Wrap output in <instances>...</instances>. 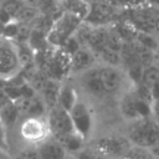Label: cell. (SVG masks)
Instances as JSON below:
<instances>
[{
  "mask_svg": "<svg viewBox=\"0 0 159 159\" xmlns=\"http://www.w3.org/2000/svg\"><path fill=\"white\" fill-rule=\"evenodd\" d=\"M24 71L19 45L15 40L0 37V81L12 82Z\"/></svg>",
  "mask_w": 159,
  "mask_h": 159,
  "instance_id": "cell-1",
  "label": "cell"
},
{
  "mask_svg": "<svg viewBox=\"0 0 159 159\" xmlns=\"http://www.w3.org/2000/svg\"><path fill=\"white\" fill-rule=\"evenodd\" d=\"M71 78L78 91V94L82 98L87 99L93 107L96 103L103 102L109 98L103 87V83L99 78L98 65H96L94 67H92L80 75H76Z\"/></svg>",
  "mask_w": 159,
  "mask_h": 159,
  "instance_id": "cell-2",
  "label": "cell"
},
{
  "mask_svg": "<svg viewBox=\"0 0 159 159\" xmlns=\"http://www.w3.org/2000/svg\"><path fill=\"white\" fill-rule=\"evenodd\" d=\"M83 19L78 15L62 10V12L51 22V26L46 34V42L52 47L63 46L66 41L75 35Z\"/></svg>",
  "mask_w": 159,
  "mask_h": 159,
  "instance_id": "cell-3",
  "label": "cell"
},
{
  "mask_svg": "<svg viewBox=\"0 0 159 159\" xmlns=\"http://www.w3.org/2000/svg\"><path fill=\"white\" fill-rule=\"evenodd\" d=\"M124 135L132 145L150 149L159 144V125L152 117L139 118L137 120L128 122Z\"/></svg>",
  "mask_w": 159,
  "mask_h": 159,
  "instance_id": "cell-4",
  "label": "cell"
},
{
  "mask_svg": "<svg viewBox=\"0 0 159 159\" xmlns=\"http://www.w3.org/2000/svg\"><path fill=\"white\" fill-rule=\"evenodd\" d=\"M70 116L77 134H80L87 143L92 140L96 128L94 107L81 96L70 111Z\"/></svg>",
  "mask_w": 159,
  "mask_h": 159,
  "instance_id": "cell-5",
  "label": "cell"
},
{
  "mask_svg": "<svg viewBox=\"0 0 159 159\" xmlns=\"http://www.w3.org/2000/svg\"><path fill=\"white\" fill-rule=\"evenodd\" d=\"M125 19L137 31L148 34L159 31V7L154 5H140L130 9H123Z\"/></svg>",
  "mask_w": 159,
  "mask_h": 159,
  "instance_id": "cell-6",
  "label": "cell"
},
{
  "mask_svg": "<svg viewBox=\"0 0 159 159\" xmlns=\"http://www.w3.org/2000/svg\"><path fill=\"white\" fill-rule=\"evenodd\" d=\"M98 73L109 98H118L125 89L132 86L125 71L120 66L98 63Z\"/></svg>",
  "mask_w": 159,
  "mask_h": 159,
  "instance_id": "cell-7",
  "label": "cell"
},
{
  "mask_svg": "<svg viewBox=\"0 0 159 159\" xmlns=\"http://www.w3.org/2000/svg\"><path fill=\"white\" fill-rule=\"evenodd\" d=\"M91 142V147L107 159H122L127 150L132 147L130 142L124 134H104Z\"/></svg>",
  "mask_w": 159,
  "mask_h": 159,
  "instance_id": "cell-8",
  "label": "cell"
},
{
  "mask_svg": "<svg viewBox=\"0 0 159 159\" xmlns=\"http://www.w3.org/2000/svg\"><path fill=\"white\" fill-rule=\"evenodd\" d=\"M19 138L26 145H37L50 137V130L43 118L35 117H25L21 118L16 129Z\"/></svg>",
  "mask_w": 159,
  "mask_h": 159,
  "instance_id": "cell-9",
  "label": "cell"
},
{
  "mask_svg": "<svg viewBox=\"0 0 159 159\" xmlns=\"http://www.w3.org/2000/svg\"><path fill=\"white\" fill-rule=\"evenodd\" d=\"M45 119H46V123L50 130V135L53 138H60V137L76 132L70 112L63 109L58 104L47 109Z\"/></svg>",
  "mask_w": 159,
  "mask_h": 159,
  "instance_id": "cell-10",
  "label": "cell"
},
{
  "mask_svg": "<svg viewBox=\"0 0 159 159\" xmlns=\"http://www.w3.org/2000/svg\"><path fill=\"white\" fill-rule=\"evenodd\" d=\"M98 65V61L93 52L87 47H78L71 53L70 58V77L80 75Z\"/></svg>",
  "mask_w": 159,
  "mask_h": 159,
  "instance_id": "cell-11",
  "label": "cell"
},
{
  "mask_svg": "<svg viewBox=\"0 0 159 159\" xmlns=\"http://www.w3.org/2000/svg\"><path fill=\"white\" fill-rule=\"evenodd\" d=\"M118 111L123 119L127 122H133L139 119L138 109H137V96L130 86L118 97Z\"/></svg>",
  "mask_w": 159,
  "mask_h": 159,
  "instance_id": "cell-12",
  "label": "cell"
},
{
  "mask_svg": "<svg viewBox=\"0 0 159 159\" xmlns=\"http://www.w3.org/2000/svg\"><path fill=\"white\" fill-rule=\"evenodd\" d=\"M36 148L39 153V159H66L68 157L62 144L51 135L40 144H37Z\"/></svg>",
  "mask_w": 159,
  "mask_h": 159,
  "instance_id": "cell-13",
  "label": "cell"
},
{
  "mask_svg": "<svg viewBox=\"0 0 159 159\" xmlns=\"http://www.w3.org/2000/svg\"><path fill=\"white\" fill-rule=\"evenodd\" d=\"M78 97H80V94H78V91H77L72 78L68 77V78L63 80L60 86L57 104L70 112L72 109V107L75 106V103L77 102Z\"/></svg>",
  "mask_w": 159,
  "mask_h": 159,
  "instance_id": "cell-14",
  "label": "cell"
},
{
  "mask_svg": "<svg viewBox=\"0 0 159 159\" xmlns=\"http://www.w3.org/2000/svg\"><path fill=\"white\" fill-rule=\"evenodd\" d=\"M60 86H61V82L60 81H56V80H52V78H47L46 82L43 83V86L37 92V94L45 102L47 109L57 104Z\"/></svg>",
  "mask_w": 159,
  "mask_h": 159,
  "instance_id": "cell-15",
  "label": "cell"
},
{
  "mask_svg": "<svg viewBox=\"0 0 159 159\" xmlns=\"http://www.w3.org/2000/svg\"><path fill=\"white\" fill-rule=\"evenodd\" d=\"M0 118H1L2 123L5 124L9 133L16 129V127L21 119V114H20V111H19L17 106L15 104V102L11 101L10 103H7L2 108H0Z\"/></svg>",
  "mask_w": 159,
  "mask_h": 159,
  "instance_id": "cell-16",
  "label": "cell"
},
{
  "mask_svg": "<svg viewBox=\"0 0 159 159\" xmlns=\"http://www.w3.org/2000/svg\"><path fill=\"white\" fill-rule=\"evenodd\" d=\"M56 139L62 144V147L65 148V150L67 152L68 155L80 152L82 148H84L87 145V142L76 132L70 133L63 137H60V138H56Z\"/></svg>",
  "mask_w": 159,
  "mask_h": 159,
  "instance_id": "cell-17",
  "label": "cell"
},
{
  "mask_svg": "<svg viewBox=\"0 0 159 159\" xmlns=\"http://www.w3.org/2000/svg\"><path fill=\"white\" fill-rule=\"evenodd\" d=\"M10 150L11 148H10V140H9V132L0 118V152L10 157Z\"/></svg>",
  "mask_w": 159,
  "mask_h": 159,
  "instance_id": "cell-18",
  "label": "cell"
},
{
  "mask_svg": "<svg viewBox=\"0 0 159 159\" xmlns=\"http://www.w3.org/2000/svg\"><path fill=\"white\" fill-rule=\"evenodd\" d=\"M15 159H39L36 145H26L16 154Z\"/></svg>",
  "mask_w": 159,
  "mask_h": 159,
  "instance_id": "cell-19",
  "label": "cell"
},
{
  "mask_svg": "<svg viewBox=\"0 0 159 159\" xmlns=\"http://www.w3.org/2000/svg\"><path fill=\"white\" fill-rule=\"evenodd\" d=\"M152 98H153V103H159V81H157L152 88Z\"/></svg>",
  "mask_w": 159,
  "mask_h": 159,
  "instance_id": "cell-20",
  "label": "cell"
},
{
  "mask_svg": "<svg viewBox=\"0 0 159 159\" xmlns=\"http://www.w3.org/2000/svg\"><path fill=\"white\" fill-rule=\"evenodd\" d=\"M152 118L159 125V103H153L152 104Z\"/></svg>",
  "mask_w": 159,
  "mask_h": 159,
  "instance_id": "cell-21",
  "label": "cell"
},
{
  "mask_svg": "<svg viewBox=\"0 0 159 159\" xmlns=\"http://www.w3.org/2000/svg\"><path fill=\"white\" fill-rule=\"evenodd\" d=\"M149 150H150V153H152V155H153V157H155V158H158V159H159V144L154 145V147H153V148H150Z\"/></svg>",
  "mask_w": 159,
  "mask_h": 159,
  "instance_id": "cell-22",
  "label": "cell"
},
{
  "mask_svg": "<svg viewBox=\"0 0 159 159\" xmlns=\"http://www.w3.org/2000/svg\"><path fill=\"white\" fill-rule=\"evenodd\" d=\"M154 58H157L158 62H159V46H158V48H157L155 52H154Z\"/></svg>",
  "mask_w": 159,
  "mask_h": 159,
  "instance_id": "cell-23",
  "label": "cell"
},
{
  "mask_svg": "<svg viewBox=\"0 0 159 159\" xmlns=\"http://www.w3.org/2000/svg\"><path fill=\"white\" fill-rule=\"evenodd\" d=\"M149 1H150V4L154 5V6H158V5H159V0H149Z\"/></svg>",
  "mask_w": 159,
  "mask_h": 159,
  "instance_id": "cell-24",
  "label": "cell"
},
{
  "mask_svg": "<svg viewBox=\"0 0 159 159\" xmlns=\"http://www.w3.org/2000/svg\"><path fill=\"white\" fill-rule=\"evenodd\" d=\"M94 159H107V158H106V157H103V155H101V154H98V153H97V157H96V158H94Z\"/></svg>",
  "mask_w": 159,
  "mask_h": 159,
  "instance_id": "cell-25",
  "label": "cell"
},
{
  "mask_svg": "<svg viewBox=\"0 0 159 159\" xmlns=\"http://www.w3.org/2000/svg\"><path fill=\"white\" fill-rule=\"evenodd\" d=\"M0 159H2V158H0Z\"/></svg>",
  "mask_w": 159,
  "mask_h": 159,
  "instance_id": "cell-26",
  "label": "cell"
},
{
  "mask_svg": "<svg viewBox=\"0 0 159 159\" xmlns=\"http://www.w3.org/2000/svg\"><path fill=\"white\" fill-rule=\"evenodd\" d=\"M66 159H67V158H66Z\"/></svg>",
  "mask_w": 159,
  "mask_h": 159,
  "instance_id": "cell-27",
  "label": "cell"
}]
</instances>
